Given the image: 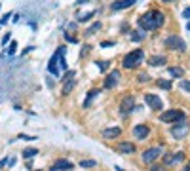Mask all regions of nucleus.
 Here are the masks:
<instances>
[{
    "label": "nucleus",
    "instance_id": "1",
    "mask_svg": "<svg viewBox=\"0 0 190 171\" xmlns=\"http://www.w3.org/2000/svg\"><path fill=\"white\" fill-rule=\"evenodd\" d=\"M164 21H165V17H164L162 11L150 10L143 17H139V29H143V31H154V29H160L164 25Z\"/></svg>",
    "mask_w": 190,
    "mask_h": 171
},
{
    "label": "nucleus",
    "instance_id": "2",
    "mask_svg": "<svg viewBox=\"0 0 190 171\" xmlns=\"http://www.w3.org/2000/svg\"><path fill=\"white\" fill-rule=\"evenodd\" d=\"M67 51V48H57L53 51V55H51V59H50V63H48V72L50 74H53V76H59L61 74V55Z\"/></svg>",
    "mask_w": 190,
    "mask_h": 171
},
{
    "label": "nucleus",
    "instance_id": "3",
    "mask_svg": "<svg viewBox=\"0 0 190 171\" xmlns=\"http://www.w3.org/2000/svg\"><path fill=\"white\" fill-rule=\"evenodd\" d=\"M144 61V51L143 50H133L131 53H127L124 57V68H137L141 63Z\"/></svg>",
    "mask_w": 190,
    "mask_h": 171
},
{
    "label": "nucleus",
    "instance_id": "4",
    "mask_svg": "<svg viewBox=\"0 0 190 171\" xmlns=\"http://www.w3.org/2000/svg\"><path fill=\"white\" fill-rule=\"evenodd\" d=\"M160 120L162 122H181V120H184V112L183 110H175V108H171V110H165V112H162L160 114Z\"/></svg>",
    "mask_w": 190,
    "mask_h": 171
},
{
    "label": "nucleus",
    "instance_id": "5",
    "mask_svg": "<svg viewBox=\"0 0 190 171\" xmlns=\"http://www.w3.org/2000/svg\"><path fill=\"white\" fill-rule=\"evenodd\" d=\"M165 48H169V50H177V51H184L186 50V44H184V40L181 38V36H169V38H165Z\"/></svg>",
    "mask_w": 190,
    "mask_h": 171
},
{
    "label": "nucleus",
    "instance_id": "6",
    "mask_svg": "<svg viewBox=\"0 0 190 171\" xmlns=\"http://www.w3.org/2000/svg\"><path fill=\"white\" fill-rule=\"evenodd\" d=\"M160 156H162V148H160V146L148 148V150L143 152V162H144V164H152V162H156Z\"/></svg>",
    "mask_w": 190,
    "mask_h": 171
},
{
    "label": "nucleus",
    "instance_id": "7",
    "mask_svg": "<svg viewBox=\"0 0 190 171\" xmlns=\"http://www.w3.org/2000/svg\"><path fill=\"white\" fill-rule=\"evenodd\" d=\"M188 133V124L184 122V120H181V122H175V125L171 128V135L175 137V139H183V137Z\"/></svg>",
    "mask_w": 190,
    "mask_h": 171
},
{
    "label": "nucleus",
    "instance_id": "8",
    "mask_svg": "<svg viewBox=\"0 0 190 171\" xmlns=\"http://www.w3.org/2000/svg\"><path fill=\"white\" fill-rule=\"evenodd\" d=\"M135 108V101H133L131 95H126L124 99H122V105H120V112L122 116H127V114H131V110Z\"/></svg>",
    "mask_w": 190,
    "mask_h": 171
},
{
    "label": "nucleus",
    "instance_id": "9",
    "mask_svg": "<svg viewBox=\"0 0 190 171\" xmlns=\"http://www.w3.org/2000/svg\"><path fill=\"white\" fill-rule=\"evenodd\" d=\"M144 103L152 108V110H160L164 105H162V99L158 97V95H154V93H147L144 95Z\"/></svg>",
    "mask_w": 190,
    "mask_h": 171
},
{
    "label": "nucleus",
    "instance_id": "10",
    "mask_svg": "<svg viewBox=\"0 0 190 171\" xmlns=\"http://www.w3.org/2000/svg\"><path fill=\"white\" fill-rule=\"evenodd\" d=\"M148 133H150V129H148V125H144V124H137L135 128H133V135H135V139H139V141H144L148 137Z\"/></svg>",
    "mask_w": 190,
    "mask_h": 171
},
{
    "label": "nucleus",
    "instance_id": "11",
    "mask_svg": "<svg viewBox=\"0 0 190 171\" xmlns=\"http://www.w3.org/2000/svg\"><path fill=\"white\" fill-rule=\"evenodd\" d=\"M72 167H74V164L71 162V160H65V158L57 160V162H53V165H51L53 171H69V169H72Z\"/></svg>",
    "mask_w": 190,
    "mask_h": 171
},
{
    "label": "nucleus",
    "instance_id": "12",
    "mask_svg": "<svg viewBox=\"0 0 190 171\" xmlns=\"http://www.w3.org/2000/svg\"><path fill=\"white\" fill-rule=\"evenodd\" d=\"M118 80H120V72H118V71L108 72L107 78H105V88H107V89H112V88L118 84Z\"/></svg>",
    "mask_w": 190,
    "mask_h": 171
},
{
    "label": "nucleus",
    "instance_id": "13",
    "mask_svg": "<svg viewBox=\"0 0 190 171\" xmlns=\"http://www.w3.org/2000/svg\"><path fill=\"white\" fill-rule=\"evenodd\" d=\"M135 2H137V0H116V2H112V10H114V11L126 10V8H131Z\"/></svg>",
    "mask_w": 190,
    "mask_h": 171
},
{
    "label": "nucleus",
    "instance_id": "14",
    "mask_svg": "<svg viewBox=\"0 0 190 171\" xmlns=\"http://www.w3.org/2000/svg\"><path fill=\"white\" fill-rule=\"evenodd\" d=\"M99 93H101V89H97V88H93V89H89L87 91V97L84 99V108H87L89 105H91V101L99 95Z\"/></svg>",
    "mask_w": 190,
    "mask_h": 171
},
{
    "label": "nucleus",
    "instance_id": "15",
    "mask_svg": "<svg viewBox=\"0 0 190 171\" xmlns=\"http://www.w3.org/2000/svg\"><path fill=\"white\" fill-rule=\"evenodd\" d=\"M120 133H122L120 128H107L103 131V137L105 139H116V137H120Z\"/></svg>",
    "mask_w": 190,
    "mask_h": 171
},
{
    "label": "nucleus",
    "instance_id": "16",
    "mask_svg": "<svg viewBox=\"0 0 190 171\" xmlns=\"http://www.w3.org/2000/svg\"><path fill=\"white\" fill-rule=\"evenodd\" d=\"M118 150H120V152H124V154H133V152H135V145H131V143L124 141V143H120V145H118Z\"/></svg>",
    "mask_w": 190,
    "mask_h": 171
},
{
    "label": "nucleus",
    "instance_id": "17",
    "mask_svg": "<svg viewBox=\"0 0 190 171\" xmlns=\"http://www.w3.org/2000/svg\"><path fill=\"white\" fill-rule=\"evenodd\" d=\"M148 63H150L152 67H162V65L165 63V57H164V55H154V57H150V59H148Z\"/></svg>",
    "mask_w": 190,
    "mask_h": 171
},
{
    "label": "nucleus",
    "instance_id": "18",
    "mask_svg": "<svg viewBox=\"0 0 190 171\" xmlns=\"http://www.w3.org/2000/svg\"><path fill=\"white\" fill-rule=\"evenodd\" d=\"M144 34H147V32H144L143 29H141V31H133V32L129 34V38H131L133 42H141V40H144Z\"/></svg>",
    "mask_w": 190,
    "mask_h": 171
},
{
    "label": "nucleus",
    "instance_id": "19",
    "mask_svg": "<svg viewBox=\"0 0 190 171\" xmlns=\"http://www.w3.org/2000/svg\"><path fill=\"white\" fill-rule=\"evenodd\" d=\"M95 14H97V11H95V10H91V11H87V14H84V15H78V23H87V21L91 19Z\"/></svg>",
    "mask_w": 190,
    "mask_h": 171
},
{
    "label": "nucleus",
    "instance_id": "20",
    "mask_svg": "<svg viewBox=\"0 0 190 171\" xmlns=\"http://www.w3.org/2000/svg\"><path fill=\"white\" fill-rule=\"evenodd\" d=\"M36 154H38V150H36V148H25V150H23V158H27V160L34 158Z\"/></svg>",
    "mask_w": 190,
    "mask_h": 171
},
{
    "label": "nucleus",
    "instance_id": "21",
    "mask_svg": "<svg viewBox=\"0 0 190 171\" xmlns=\"http://www.w3.org/2000/svg\"><path fill=\"white\" fill-rule=\"evenodd\" d=\"M169 74L175 76V78H183L184 72H183V68H179V67H171V68H169Z\"/></svg>",
    "mask_w": 190,
    "mask_h": 171
},
{
    "label": "nucleus",
    "instance_id": "22",
    "mask_svg": "<svg viewBox=\"0 0 190 171\" xmlns=\"http://www.w3.org/2000/svg\"><path fill=\"white\" fill-rule=\"evenodd\" d=\"M15 51H17V42L10 40V46H8V50H6V55H14Z\"/></svg>",
    "mask_w": 190,
    "mask_h": 171
},
{
    "label": "nucleus",
    "instance_id": "23",
    "mask_svg": "<svg viewBox=\"0 0 190 171\" xmlns=\"http://www.w3.org/2000/svg\"><path fill=\"white\" fill-rule=\"evenodd\" d=\"M156 84H158V88H162V89H171V82H169V80H164V78H160Z\"/></svg>",
    "mask_w": 190,
    "mask_h": 171
},
{
    "label": "nucleus",
    "instance_id": "24",
    "mask_svg": "<svg viewBox=\"0 0 190 171\" xmlns=\"http://www.w3.org/2000/svg\"><path fill=\"white\" fill-rule=\"evenodd\" d=\"M95 165H97L95 160H82V162H80V167H84V169H87V167H95Z\"/></svg>",
    "mask_w": 190,
    "mask_h": 171
},
{
    "label": "nucleus",
    "instance_id": "25",
    "mask_svg": "<svg viewBox=\"0 0 190 171\" xmlns=\"http://www.w3.org/2000/svg\"><path fill=\"white\" fill-rule=\"evenodd\" d=\"M175 162H177V160H175V154L169 152V154L164 156V164H165V165H171V164H175Z\"/></svg>",
    "mask_w": 190,
    "mask_h": 171
},
{
    "label": "nucleus",
    "instance_id": "26",
    "mask_svg": "<svg viewBox=\"0 0 190 171\" xmlns=\"http://www.w3.org/2000/svg\"><path fill=\"white\" fill-rule=\"evenodd\" d=\"M72 88H74V80L71 78V80H67V84H65V88H63V93H65V95H69V91H71Z\"/></svg>",
    "mask_w": 190,
    "mask_h": 171
},
{
    "label": "nucleus",
    "instance_id": "27",
    "mask_svg": "<svg viewBox=\"0 0 190 171\" xmlns=\"http://www.w3.org/2000/svg\"><path fill=\"white\" fill-rule=\"evenodd\" d=\"M99 29H101V23L97 21V23H93V25H91V27H89V29L86 31V34H95V32H97Z\"/></svg>",
    "mask_w": 190,
    "mask_h": 171
},
{
    "label": "nucleus",
    "instance_id": "28",
    "mask_svg": "<svg viewBox=\"0 0 190 171\" xmlns=\"http://www.w3.org/2000/svg\"><path fill=\"white\" fill-rule=\"evenodd\" d=\"M181 88L190 93V82H188V80H181Z\"/></svg>",
    "mask_w": 190,
    "mask_h": 171
},
{
    "label": "nucleus",
    "instance_id": "29",
    "mask_svg": "<svg viewBox=\"0 0 190 171\" xmlns=\"http://www.w3.org/2000/svg\"><path fill=\"white\" fill-rule=\"evenodd\" d=\"M97 67H99V71H107L108 63H107V61H97Z\"/></svg>",
    "mask_w": 190,
    "mask_h": 171
},
{
    "label": "nucleus",
    "instance_id": "30",
    "mask_svg": "<svg viewBox=\"0 0 190 171\" xmlns=\"http://www.w3.org/2000/svg\"><path fill=\"white\" fill-rule=\"evenodd\" d=\"M137 80H139L141 84H143V82H148V74H147V72H143V74H139V76H137Z\"/></svg>",
    "mask_w": 190,
    "mask_h": 171
},
{
    "label": "nucleus",
    "instance_id": "31",
    "mask_svg": "<svg viewBox=\"0 0 190 171\" xmlns=\"http://www.w3.org/2000/svg\"><path fill=\"white\" fill-rule=\"evenodd\" d=\"M10 40H12V34H10V32H8V34H4V38H2V46H8V44H10Z\"/></svg>",
    "mask_w": 190,
    "mask_h": 171
},
{
    "label": "nucleus",
    "instance_id": "32",
    "mask_svg": "<svg viewBox=\"0 0 190 171\" xmlns=\"http://www.w3.org/2000/svg\"><path fill=\"white\" fill-rule=\"evenodd\" d=\"M10 17H12V14H6V15H4L2 19H0V25H6V23L10 21Z\"/></svg>",
    "mask_w": 190,
    "mask_h": 171
},
{
    "label": "nucleus",
    "instance_id": "33",
    "mask_svg": "<svg viewBox=\"0 0 190 171\" xmlns=\"http://www.w3.org/2000/svg\"><path fill=\"white\" fill-rule=\"evenodd\" d=\"M65 38L69 40V42H72V44H76V42H78V40H76V36H72V34H69V32L65 34Z\"/></svg>",
    "mask_w": 190,
    "mask_h": 171
},
{
    "label": "nucleus",
    "instance_id": "34",
    "mask_svg": "<svg viewBox=\"0 0 190 171\" xmlns=\"http://www.w3.org/2000/svg\"><path fill=\"white\" fill-rule=\"evenodd\" d=\"M19 139H23V141H34L36 137H30V135H19Z\"/></svg>",
    "mask_w": 190,
    "mask_h": 171
},
{
    "label": "nucleus",
    "instance_id": "35",
    "mask_svg": "<svg viewBox=\"0 0 190 171\" xmlns=\"http://www.w3.org/2000/svg\"><path fill=\"white\" fill-rule=\"evenodd\" d=\"M175 160H177V162H183V160H184V154H183V152H177V154H175Z\"/></svg>",
    "mask_w": 190,
    "mask_h": 171
},
{
    "label": "nucleus",
    "instance_id": "36",
    "mask_svg": "<svg viewBox=\"0 0 190 171\" xmlns=\"http://www.w3.org/2000/svg\"><path fill=\"white\" fill-rule=\"evenodd\" d=\"M112 46H114V42H108V40H107V42L101 44V48H112Z\"/></svg>",
    "mask_w": 190,
    "mask_h": 171
},
{
    "label": "nucleus",
    "instance_id": "37",
    "mask_svg": "<svg viewBox=\"0 0 190 171\" xmlns=\"http://www.w3.org/2000/svg\"><path fill=\"white\" fill-rule=\"evenodd\" d=\"M183 17H190V6H188L184 11H183Z\"/></svg>",
    "mask_w": 190,
    "mask_h": 171
},
{
    "label": "nucleus",
    "instance_id": "38",
    "mask_svg": "<svg viewBox=\"0 0 190 171\" xmlns=\"http://www.w3.org/2000/svg\"><path fill=\"white\" fill-rule=\"evenodd\" d=\"M8 165L14 167V165H15V158H10V160H8Z\"/></svg>",
    "mask_w": 190,
    "mask_h": 171
},
{
    "label": "nucleus",
    "instance_id": "39",
    "mask_svg": "<svg viewBox=\"0 0 190 171\" xmlns=\"http://www.w3.org/2000/svg\"><path fill=\"white\" fill-rule=\"evenodd\" d=\"M4 165H8V158H4V160H0V169H2Z\"/></svg>",
    "mask_w": 190,
    "mask_h": 171
},
{
    "label": "nucleus",
    "instance_id": "40",
    "mask_svg": "<svg viewBox=\"0 0 190 171\" xmlns=\"http://www.w3.org/2000/svg\"><path fill=\"white\" fill-rule=\"evenodd\" d=\"M87 51H89V46H84V50H82V55H86Z\"/></svg>",
    "mask_w": 190,
    "mask_h": 171
},
{
    "label": "nucleus",
    "instance_id": "41",
    "mask_svg": "<svg viewBox=\"0 0 190 171\" xmlns=\"http://www.w3.org/2000/svg\"><path fill=\"white\" fill-rule=\"evenodd\" d=\"M76 4H78V6H80V4H87V0H78Z\"/></svg>",
    "mask_w": 190,
    "mask_h": 171
},
{
    "label": "nucleus",
    "instance_id": "42",
    "mask_svg": "<svg viewBox=\"0 0 190 171\" xmlns=\"http://www.w3.org/2000/svg\"><path fill=\"white\" fill-rule=\"evenodd\" d=\"M162 2H167V4H171V2H175V0H162Z\"/></svg>",
    "mask_w": 190,
    "mask_h": 171
},
{
    "label": "nucleus",
    "instance_id": "43",
    "mask_svg": "<svg viewBox=\"0 0 190 171\" xmlns=\"http://www.w3.org/2000/svg\"><path fill=\"white\" fill-rule=\"evenodd\" d=\"M188 169H190V164H188Z\"/></svg>",
    "mask_w": 190,
    "mask_h": 171
}]
</instances>
